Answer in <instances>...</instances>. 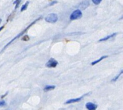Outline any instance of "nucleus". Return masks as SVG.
Instances as JSON below:
<instances>
[{"label": "nucleus", "instance_id": "nucleus-1", "mask_svg": "<svg viewBox=\"0 0 123 110\" xmlns=\"http://www.w3.org/2000/svg\"><path fill=\"white\" fill-rule=\"evenodd\" d=\"M42 19V17H38V19H35V21H33V22H32V23H31L30 25H29L28 27H26V28H25V30H23V31H22V32H20V33H19V34L17 35V36H15V37H14V38H13V39H12V40L10 41V42H8V44H6L5 46H4L3 49V50H2V51H1V52H3V51L4 50H5L6 48H7L8 46H9L10 44H11L12 43V42H13V41H15V40H16V39H18V38H19V37H21V36H22V35H23L24 34H25V33H26V32H27V31L28 30V29L30 28V27H32L33 25H34L35 23H37V21H39V20H40V19Z\"/></svg>", "mask_w": 123, "mask_h": 110}, {"label": "nucleus", "instance_id": "nucleus-4", "mask_svg": "<svg viewBox=\"0 0 123 110\" xmlns=\"http://www.w3.org/2000/svg\"><path fill=\"white\" fill-rule=\"evenodd\" d=\"M58 64L57 61H56L53 58H51L46 64V66L48 68H55Z\"/></svg>", "mask_w": 123, "mask_h": 110}, {"label": "nucleus", "instance_id": "nucleus-10", "mask_svg": "<svg viewBox=\"0 0 123 110\" xmlns=\"http://www.w3.org/2000/svg\"><path fill=\"white\" fill-rule=\"evenodd\" d=\"M55 88V86H49V85H48V86H46L44 88V91H49L53 90Z\"/></svg>", "mask_w": 123, "mask_h": 110}, {"label": "nucleus", "instance_id": "nucleus-12", "mask_svg": "<svg viewBox=\"0 0 123 110\" xmlns=\"http://www.w3.org/2000/svg\"><path fill=\"white\" fill-rule=\"evenodd\" d=\"M122 73H123V71H121V73H119V75H117V76L115 77V78H113V79L111 80V82H115V81H117V80H118V79H119V77H120V76L122 75Z\"/></svg>", "mask_w": 123, "mask_h": 110}, {"label": "nucleus", "instance_id": "nucleus-14", "mask_svg": "<svg viewBox=\"0 0 123 110\" xmlns=\"http://www.w3.org/2000/svg\"><path fill=\"white\" fill-rule=\"evenodd\" d=\"M92 1L93 2V3L97 5H99L102 1V0H92Z\"/></svg>", "mask_w": 123, "mask_h": 110}, {"label": "nucleus", "instance_id": "nucleus-11", "mask_svg": "<svg viewBox=\"0 0 123 110\" xmlns=\"http://www.w3.org/2000/svg\"><path fill=\"white\" fill-rule=\"evenodd\" d=\"M29 5V1H26V3H25L22 6V7H21V12H23L26 10L27 9V8H28V6Z\"/></svg>", "mask_w": 123, "mask_h": 110}, {"label": "nucleus", "instance_id": "nucleus-6", "mask_svg": "<svg viewBox=\"0 0 123 110\" xmlns=\"http://www.w3.org/2000/svg\"><path fill=\"white\" fill-rule=\"evenodd\" d=\"M86 108L88 110H95L98 108V105L92 103V102H87L85 105Z\"/></svg>", "mask_w": 123, "mask_h": 110}, {"label": "nucleus", "instance_id": "nucleus-7", "mask_svg": "<svg viewBox=\"0 0 123 110\" xmlns=\"http://www.w3.org/2000/svg\"><path fill=\"white\" fill-rule=\"evenodd\" d=\"M89 6V2L88 1H84L81 2L80 5H79V8L81 10L86 9V8Z\"/></svg>", "mask_w": 123, "mask_h": 110}, {"label": "nucleus", "instance_id": "nucleus-5", "mask_svg": "<svg viewBox=\"0 0 123 110\" xmlns=\"http://www.w3.org/2000/svg\"><path fill=\"white\" fill-rule=\"evenodd\" d=\"M87 94H85L83 96H81V97H79V98H72V99H69V100H67L66 102H65V104H72V103H75V102H80L81 99H82L85 96H86Z\"/></svg>", "mask_w": 123, "mask_h": 110}, {"label": "nucleus", "instance_id": "nucleus-2", "mask_svg": "<svg viewBox=\"0 0 123 110\" xmlns=\"http://www.w3.org/2000/svg\"><path fill=\"white\" fill-rule=\"evenodd\" d=\"M58 17L57 14L54 13L49 14L45 17V21L50 23H56L58 21Z\"/></svg>", "mask_w": 123, "mask_h": 110}, {"label": "nucleus", "instance_id": "nucleus-19", "mask_svg": "<svg viewBox=\"0 0 123 110\" xmlns=\"http://www.w3.org/2000/svg\"><path fill=\"white\" fill-rule=\"evenodd\" d=\"M1 19H0V23H1Z\"/></svg>", "mask_w": 123, "mask_h": 110}, {"label": "nucleus", "instance_id": "nucleus-15", "mask_svg": "<svg viewBox=\"0 0 123 110\" xmlns=\"http://www.w3.org/2000/svg\"><path fill=\"white\" fill-rule=\"evenodd\" d=\"M5 104H6L4 100H2V101H1V102H0V107H1V106H5Z\"/></svg>", "mask_w": 123, "mask_h": 110}, {"label": "nucleus", "instance_id": "nucleus-13", "mask_svg": "<svg viewBox=\"0 0 123 110\" xmlns=\"http://www.w3.org/2000/svg\"><path fill=\"white\" fill-rule=\"evenodd\" d=\"M21 40L23 41H28L30 40V37L28 35H26L21 38Z\"/></svg>", "mask_w": 123, "mask_h": 110}, {"label": "nucleus", "instance_id": "nucleus-17", "mask_svg": "<svg viewBox=\"0 0 123 110\" xmlns=\"http://www.w3.org/2000/svg\"><path fill=\"white\" fill-rule=\"evenodd\" d=\"M7 94H8V92H6V93H5V94L3 96H1V98H4V97H5V96H6V95H7Z\"/></svg>", "mask_w": 123, "mask_h": 110}, {"label": "nucleus", "instance_id": "nucleus-8", "mask_svg": "<svg viewBox=\"0 0 123 110\" xmlns=\"http://www.w3.org/2000/svg\"><path fill=\"white\" fill-rule=\"evenodd\" d=\"M117 34V33H113V34H111V35H108V36H106V37H104V38L101 39L99 41V42L106 41L108 40V39H110L113 38V37H115Z\"/></svg>", "mask_w": 123, "mask_h": 110}, {"label": "nucleus", "instance_id": "nucleus-18", "mask_svg": "<svg viewBox=\"0 0 123 110\" xmlns=\"http://www.w3.org/2000/svg\"><path fill=\"white\" fill-rule=\"evenodd\" d=\"M4 27H5V26H3V27H0V32H1V31L2 30H3V29L4 28Z\"/></svg>", "mask_w": 123, "mask_h": 110}, {"label": "nucleus", "instance_id": "nucleus-16", "mask_svg": "<svg viewBox=\"0 0 123 110\" xmlns=\"http://www.w3.org/2000/svg\"><path fill=\"white\" fill-rule=\"evenodd\" d=\"M56 3H57V1H53V3H50L49 5V6L53 5L54 4H56Z\"/></svg>", "mask_w": 123, "mask_h": 110}, {"label": "nucleus", "instance_id": "nucleus-9", "mask_svg": "<svg viewBox=\"0 0 123 110\" xmlns=\"http://www.w3.org/2000/svg\"><path fill=\"white\" fill-rule=\"evenodd\" d=\"M108 56L107 55H104V56H102L101 57L99 58V59L96 60V61H95L92 62H91V65H95V64H96L99 63V62H101L103 59H105V58H107Z\"/></svg>", "mask_w": 123, "mask_h": 110}, {"label": "nucleus", "instance_id": "nucleus-3", "mask_svg": "<svg viewBox=\"0 0 123 110\" xmlns=\"http://www.w3.org/2000/svg\"><path fill=\"white\" fill-rule=\"evenodd\" d=\"M82 17V12L80 9H77L73 12L70 15L71 20H76V19H80Z\"/></svg>", "mask_w": 123, "mask_h": 110}]
</instances>
